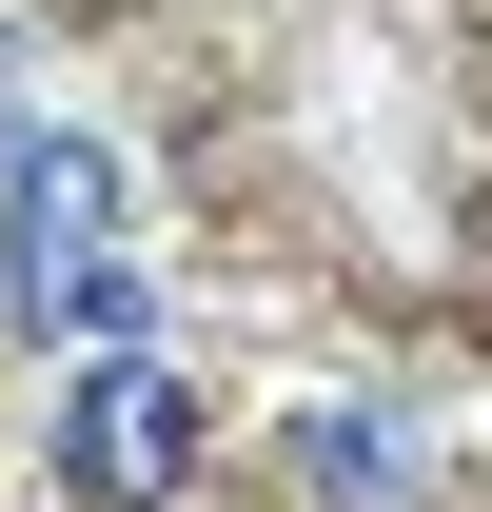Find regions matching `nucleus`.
Instances as JSON below:
<instances>
[{
    "instance_id": "f257e3e1",
    "label": "nucleus",
    "mask_w": 492,
    "mask_h": 512,
    "mask_svg": "<svg viewBox=\"0 0 492 512\" xmlns=\"http://www.w3.org/2000/svg\"><path fill=\"white\" fill-rule=\"evenodd\" d=\"M197 453H217V414H197V375H178V355H138V335L60 394V493H79V512H178Z\"/></svg>"
},
{
    "instance_id": "f03ea898",
    "label": "nucleus",
    "mask_w": 492,
    "mask_h": 512,
    "mask_svg": "<svg viewBox=\"0 0 492 512\" xmlns=\"http://www.w3.org/2000/svg\"><path fill=\"white\" fill-rule=\"evenodd\" d=\"M99 237H119V158L99 138H0V296L99 256Z\"/></svg>"
},
{
    "instance_id": "7ed1b4c3",
    "label": "nucleus",
    "mask_w": 492,
    "mask_h": 512,
    "mask_svg": "<svg viewBox=\"0 0 492 512\" xmlns=\"http://www.w3.org/2000/svg\"><path fill=\"white\" fill-rule=\"evenodd\" d=\"M296 493L315 512H414L433 493V434L394 414V394H335V414H296Z\"/></svg>"
},
{
    "instance_id": "20e7f679",
    "label": "nucleus",
    "mask_w": 492,
    "mask_h": 512,
    "mask_svg": "<svg viewBox=\"0 0 492 512\" xmlns=\"http://www.w3.org/2000/svg\"><path fill=\"white\" fill-rule=\"evenodd\" d=\"M0 316H20V335H99V355H119V335H158V276L99 237V256H60V276H20Z\"/></svg>"
}]
</instances>
